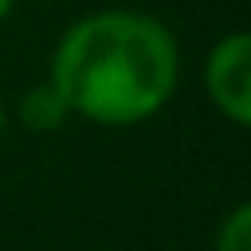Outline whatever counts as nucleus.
<instances>
[{"label":"nucleus","mask_w":251,"mask_h":251,"mask_svg":"<svg viewBox=\"0 0 251 251\" xmlns=\"http://www.w3.org/2000/svg\"><path fill=\"white\" fill-rule=\"evenodd\" d=\"M180 78L173 31L145 12L106 8L75 20L51 55L47 82L67 114L94 126H137L165 110Z\"/></svg>","instance_id":"1"},{"label":"nucleus","mask_w":251,"mask_h":251,"mask_svg":"<svg viewBox=\"0 0 251 251\" xmlns=\"http://www.w3.org/2000/svg\"><path fill=\"white\" fill-rule=\"evenodd\" d=\"M0 133H4V106H0Z\"/></svg>","instance_id":"6"},{"label":"nucleus","mask_w":251,"mask_h":251,"mask_svg":"<svg viewBox=\"0 0 251 251\" xmlns=\"http://www.w3.org/2000/svg\"><path fill=\"white\" fill-rule=\"evenodd\" d=\"M204 90L208 102L231 122L251 126V35L227 31L212 43L204 59Z\"/></svg>","instance_id":"2"},{"label":"nucleus","mask_w":251,"mask_h":251,"mask_svg":"<svg viewBox=\"0 0 251 251\" xmlns=\"http://www.w3.org/2000/svg\"><path fill=\"white\" fill-rule=\"evenodd\" d=\"M216 251H251V204H235L216 231Z\"/></svg>","instance_id":"4"},{"label":"nucleus","mask_w":251,"mask_h":251,"mask_svg":"<svg viewBox=\"0 0 251 251\" xmlns=\"http://www.w3.org/2000/svg\"><path fill=\"white\" fill-rule=\"evenodd\" d=\"M12 8H16V0H0V20H8V16H12Z\"/></svg>","instance_id":"5"},{"label":"nucleus","mask_w":251,"mask_h":251,"mask_svg":"<svg viewBox=\"0 0 251 251\" xmlns=\"http://www.w3.org/2000/svg\"><path fill=\"white\" fill-rule=\"evenodd\" d=\"M63 118H71V114H67V106H63V98L55 94V86H51V82H43V86L27 90V94H24V102H20V122H24L27 129L51 133V129H59V126H63Z\"/></svg>","instance_id":"3"}]
</instances>
